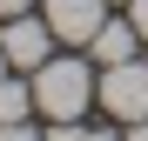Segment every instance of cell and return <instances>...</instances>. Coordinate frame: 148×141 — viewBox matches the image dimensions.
Wrapping results in <instances>:
<instances>
[{"instance_id":"6da1fadb","label":"cell","mask_w":148,"mask_h":141,"mask_svg":"<svg viewBox=\"0 0 148 141\" xmlns=\"http://www.w3.org/2000/svg\"><path fill=\"white\" fill-rule=\"evenodd\" d=\"M34 108L47 121H81L94 108V67L74 54H54L47 67H34Z\"/></svg>"},{"instance_id":"7a4b0ae2","label":"cell","mask_w":148,"mask_h":141,"mask_svg":"<svg viewBox=\"0 0 148 141\" xmlns=\"http://www.w3.org/2000/svg\"><path fill=\"white\" fill-rule=\"evenodd\" d=\"M94 101H101L121 128L141 121V114H148V61H114V67H101V74H94Z\"/></svg>"},{"instance_id":"3957f363","label":"cell","mask_w":148,"mask_h":141,"mask_svg":"<svg viewBox=\"0 0 148 141\" xmlns=\"http://www.w3.org/2000/svg\"><path fill=\"white\" fill-rule=\"evenodd\" d=\"M0 47H7V67H20V74H34V67L54 61V27H47V14H14L7 27H0Z\"/></svg>"},{"instance_id":"277c9868","label":"cell","mask_w":148,"mask_h":141,"mask_svg":"<svg viewBox=\"0 0 148 141\" xmlns=\"http://www.w3.org/2000/svg\"><path fill=\"white\" fill-rule=\"evenodd\" d=\"M40 14H47V27H54V40L88 47L101 34V20H108V0H40Z\"/></svg>"},{"instance_id":"5b68a950","label":"cell","mask_w":148,"mask_h":141,"mask_svg":"<svg viewBox=\"0 0 148 141\" xmlns=\"http://www.w3.org/2000/svg\"><path fill=\"white\" fill-rule=\"evenodd\" d=\"M135 47H141V34H135V20L121 14V20H101V34L88 40V54L101 67H114V61H135Z\"/></svg>"},{"instance_id":"8992f818","label":"cell","mask_w":148,"mask_h":141,"mask_svg":"<svg viewBox=\"0 0 148 141\" xmlns=\"http://www.w3.org/2000/svg\"><path fill=\"white\" fill-rule=\"evenodd\" d=\"M34 114V81H0V121H27Z\"/></svg>"},{"instance_id":"52a82bcc","label":"cell","mask_w":148,"mask_h":141,"mask_svg":"<svg viewBox=\"0 0 148 141\" xmlns=\"http://www.w3.org/2000/svg\"><path fill=\"white\" fill-rule=\"evenodd\" d=\"M47 141H128V134H114V128H81V121H54Z\"/></svg>"},{"instance_id":"ba28073f","label":"cell","mask_w":148,"mask_h":141,"mask_svg":"<svg viewBox=\"0 0 148 141\" xmlns=\"http://www.w3.org/2000/svg\"><path fill=\"white\" fill-rule=\"evenodd\" d=\"M0 141H47V134H34L27 121H0Z\"/></svg>"},{"instance_id":"9c48e42d","label":"cell","mask_w":148,"mask_h":141,"mask_svg":"<svg viewBox=\"0 0 148 141\" xmlns=\"http://www.w3.org/2000/svg\"><path fill=\"white\" fill-rule=\"evenodd\" d=\"M128 20H135V34L148 40V0H128Z\"/></svg>"},{"instance_id":"30bf717a","label":"cell","mask_w":148,"mask_h":141,"mask_svg":"<svg viewBox=\"0 0 148 141\" xmlns=\"http://www.w3.org/2000/svg\"><path fill=\"white\" fill-rule=\"evenodd\" d=\"M14 14H34V0H0V20H14Z\"/></svg>"},{"instance_id":"8fae6325","label":"cell","mask_w":148,"mask_h":141,"mask_svg":"<svg viewBox=\"0 0 148 141\" xmlns=\"http://www.w3.org/2000/svg\"><path fill=\"white\" fill-rule=\"evenodd\" d=\"M121 134H128V141H148V114H141V121H128Z\"/></svg>"},{"instance_id":"7c38bea8","label":"cell","mask_w":148,"mask_h":141,"mask_svg":"<svg viewBox=\"0 0 148 141\" xmlns=\"http://www.w3.org/2000/svg\"><path fill=\"white\" fill-rule=\"evenodd\" d=\"M0 81H7V47H0Z\"/></svg>"},{"instance_id":"4fadbf2b","label":"cell","mask_w":148,"mask_h":141,"mask_svg":"<svg viewBox=\"0 0 148 141\" xmlns=\"http://www.w3.org/2000/svg\"><path fill=\"white\" fill-rule=\"evenodd\" d=\"M121 7H128V0H121Z\"/></svg>"}]
</instances>
